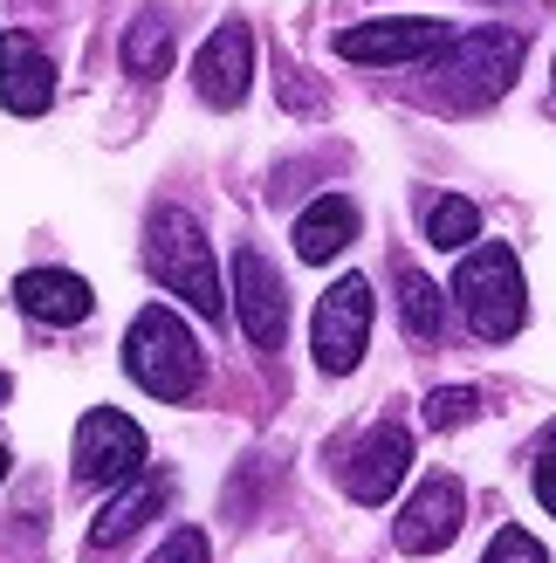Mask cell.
Segmentation results:
<instances>
[{
	"instance_id": "obj_9",
	"label": "cell",
	"mask_w": 556,
	"mask_h": 563,
	"mask_svg": "<svg viewBox=\"0 0 556 563\" xmlns=\"http://www.w3.org/2000/svg\"><path fill=\"white\" fill-rule=\"evenodd\" d=\"M192 90L213 110H234L247 90H255V27L247 21H220L207 48L192 55Z\"/></svg>"
},
{
	"instance_id": "obj_24",
	"label": "cell",
	"mask_w": 556,
	"mask_h": 563,
	"mask_svg": "<svg viewBox=\"0 0 556 563\" xmlns=\"http://www.w3.org/2000/svg\"><path fill=\"white\" fill-rule=\"evenodd\" d=\"M8 391H14V385H8V372H0V399H8Z\"/></svg>"
},
{
	"instance_id": "obj_1",
	"label": "cell",
	"mask_w": 556,
	"mask_h": 563,
	"mask_svg": "<svg viewBox=\"0 0 556 563\" xmlns=\"http://www.w3.org/2000/svg\"><path fill=\"white\" fill-rule=\"evenodd\" d=\"M124 372L145 385L152 399L179 406V399H192V391H200L207 357H200V336H192L165 302H152V309H137L131 330H124Z\"/></svg>"
},
{
	"instance_id": "obj_10",
	"label": "cell",
	"mask_w": 556,
	"mask_h": 563,
	"mask_svg": "<svg viewBox=\"0 0 556 563\" xmlns=\"http://www.w3.org/2000/svg\"><path fill=\"white\" fill-rule=\"evenodd\" d=\"M405 467H412V433L399 427V419H385V427H371V433L344 454V495L365 501V509H378V501L399 495Z\"/></svg>"
},
{
	"instance_id": "obj_20",
	"label": "cell",
	"mask_w": 556,
	"mask_h": 563,
	"mask_svg": "<svg viewBox=\"0 0 556 563\" xmlns=\"http://www.w3.org/2000/svg\"><path fill=\"white\" fill-rule=\"evenodd\" d=\"M481 563H549V550L530 537V529H515V522H509V529H494V543H488Z\"/></svg>"
},
{
	"instance_id": "obj_7",
	"label": "cell",
	"mask_w": 556,
	"mask_h": 563,
	"mask_svg": "<svg viewBox=\"0 0 556 563\" xmlns=\"http://www.w3.org/2000/svg\"><path fill=\"white\" fill-rule=\"evenodd\" d=\"M131 474H145V433L118 406H90L76 427V482L82 488H118Z\"/></svg>"
},
{
	"instance_id": "obj_4",
	"label": "cell",
	"mask_w": 556,
	"mask_h": 563,
	"mask_svg": "<svg viewBox=\"0 0 556 563\" xmlns=\"http://www.w3.org/2000/svg\"><path fill=\"white\" fill-rule=\"evenodd\" d=\"M522 55H530L522 27H475V35H454V48L440 55V82L454 103H494L522 76Z\"/></svg>"
},
{
	"instance_id": "obj_17",
	"label": "cell",
	"mask_w": 556,
	"mask_h": 563,
	"mask_svg": "<svg viewBox=\"0 0 556 563\" xmlns=\"http://www.w3.org/2000/svg\"><path fill=\"white\" fill-rule=\"evenodd\" d=\"M475 234H481L475 200H460V192H440L433 213H426V241H433V247H447V255H460V247L475 241Z\"/></svg>"
},
{
	"instance_id": "obj_13",
	"label": "cell",
	"mask_w": 556,
	"mask_h": 563,
	"mask_svg": "<svg viewBox=\"0 0 556 563\" xmlns=\"http://www.w3.org/2000/svg\"><path fill=\"white\" fill-rule=\"evenodd\" d=\"M14 309L48 323V330H69V323H82L97 309V296H90V282L69 275V268H27L14 282Z\"/></svg>"
},
{
	"instance_id": "obj_3",
	"label": "cell",
	"mask_w": 556,
	"mask_h": 563,
	"mask_svg": "<svg viewBox=\"0 0 556 563\" xmlns=\"http://www.w3.org/2000/svg\"><path fill=\"white\" fill-rule=\"evenodd\" d=\"M454 296H460L467 330L488 336V344H509V336L530 323V289H522V262H515L509 241H481L475 255L460 262Z\"/></svg>"
},
{
	"instance_id": "obj_23",
	"label": "cell",
	"mask_w": 556,
	"mask_h": 563,
	"mask_svg": "<svg viewBox=\"0 0 556 563\" xmlns=\"http://www.w3.org/2000/svg\"><path fill=\"white\" fill-rule=\"evenodd\" d=\"M0 482H8V446H0Z\"/></svg>"
},
{
	"instance_id": "obj_5",
	"label": "cell",
	"mask_w": 556,
	"mask_h": 563,
	"mask_svg": "<svg viewBox=\"0 0 556 563\" xmlns=\"http://www.w3.org/2000/svg\"><path fill=\"white\" fill-rule=\"evenodd\" d=\"M371 317H378V296L365 275H344L330 282V296L316 302V323H310V344H316V364L330 378H344L365 364V344H371Z\"/></svg>"
},
{
	"instance_id": "obj_2",
	"label": "cell",
	"mask_w": 556,
	"mask_h": 563,
	"mask_svg": "<svg viewBox=\"0 0 556 563\" xmlns=\"http://www.w3.org/2000/svg\"><path fill=\"white\" fill-rule=\"evenodd\" d=\"M145 268L158 289H173L186 309H200V317H220L227 296H220V268H213V247L200 234V220L179 213V207H158L145 220Z\"/></svg>"
},
{
	"instance_id": "obj_15",
	"label": "cell",
	"mask_w": 556,
	"mask_h": 563,
	"mask_svg": "<svg viewBox=\"0 0 556 563\" xmlns=\"http://www.w3.org/2000/svg\"><path fill=\"white\" fill-rule=\"evenodd\" d=\"M351 241H357V207L344 200V192H330V200H316L296 220V255L302 262H337Z\"/></svg>"
},
{
	"instance_id": "obj_16",
	"label": "cell",
	"mask_w": 556,
	"mask_h": 563,
	"mask_svg": "<svg viewBox=\"0 0 556 563\" xmlns=\"http://www.w3.org/2000/svg\"><path fill=\"white\" fill-rule=\"evenodd\" d=\"M124 69L131 76H165V69H173V21H165L158 8L152 14H137L131 27H124Z\"/></svg>"
},
{
	"instance_id": "obj_21",
	"label": "cell",
	"mask_w": 556,
	"mask_h": 563,
	"mask_svg": "<svg viewBox=\"0 0 556 563\" xmlns=\"http://www.w3.org/2000/svg\"><path fill=\"white\" fill-rule=\"evenodd\" d=\"M152 563H207V537L200 529H173V537L152 550Z\"/></svg>"
},
{
	"instance_id": "obj_8",
	"label": "cell",
	"mask_w": 556,
	"mask_h": 563,
	"mask_svg": "<svg viewBox=\"0 0 556 563\" xmlns=\"http://www.w3.org/2000/svg\"><path fill=\"white\" fill-rule=\"evenodd\" d=\"M234 317L255 351H282L289 336V289L262 247H234Z\"/></svg>"
},
{
	"instance_id": "obj_22",
	"label": "cell",
	"mask_w": 556,
	"mask_h": 563,
	"mask_svg": "<svg viewBox=\"0 0 556 563\" xmlns=\"http://www.w3.org/2000/svg\"><path fill=\"white\" fill-rule=\"evenodd\" d=\"M536 501H543V509L556 516V446H549V454L536 461Z\"/></svg>"
},
{
	"instance_id": "obj_18",
	"label": "cell",
	"mask_w": 556,
	"mask_h": 563,
	"mask_svg": "<svg viewBox=\"0 0 556 563\" xmlns=\"http://www.w3.org/2000/svg\"><path fill=\"white\" fill-rule=\"evenodd\" d=\"M440 289L420 275V268H399V323H405V336H440Z\"/></svg>"
},
{
	"instance_id": "obj_11",
	"label": "cell",
	"mask_w": 556,
	"mask_h": 563,
	"mask_svg": "<svg viewBox=\"0 0 556 563\" xmlns=\"http://www.w3.org/2000/svg\"><path fill=\"white\" fill-rule=\"evenodd\" d=\"M460 516H467V495L454 474H433V482H420L405 495V509H399V550L405 556H433V550H447L460 537Z\"/></svg>"
},
{
	"instance_id": "obj_12",
	"label": "cell",
	"mask_w": 556,
	"mask_h": 563,
	"mask_svg": "<svg viewBox=\"0 0 556 563\" xmlns=\"http://www.w3.org/2000/svg\"><path fill=\"white\" fill-rule=\"evenodd\" d=\"M0 103H8L14 118H42L55 103V63L42 55L35 35H21V27L0 35Z\"/></svg>"
},
{
	"instance_id": "obj_19",
	"label": "cell",
	"mask_w": 556,
	"mask_h": 563,
	"mask_svg": "<svg viewBox=\"0 0 556 563\" xmlns=\"http://www.w3.org/2000/svg\"><path fill=\"white\" fill-rule=\"evenodd\" d=\"M475 391H467V385H447V391H433V399H426V427H440V433H447V427H467V419H475Z\"/></svg>"
},
{
	"instance_id": "obj_6",
	"label": "cell",
	"mask_w": 556,
	"mask_h": 563,
	"mask_svg": "<svg viewBox=\"0 0 556 563\" xmlns=\"http://www.w3.org/2000/svg\"><path fill=\"white\" fill-rule=\"evenodd\" d=\"M447 48H454V21H433V14H392V21H365V27H344L337 35V55L344 63H365V69L433 63Z\"/></svg>"
},
{
	"instance_id": "obj_14",
	"label": "cell",
	"mask_w": 556,
	"mask_h": 563,
	"mask_svg": "<svg viewBox=\"0 0 556 563\" xmlns=\"http://www.w3.org/2000/svg\"><path fill=\"white\" fill-rule=\"evenodd\" d=\"M165 501H173V474H145V482H131V488L90 522V543H97V550H118L124 537H137V529L165 509Z\"/></svg>"
}]
</instances>
